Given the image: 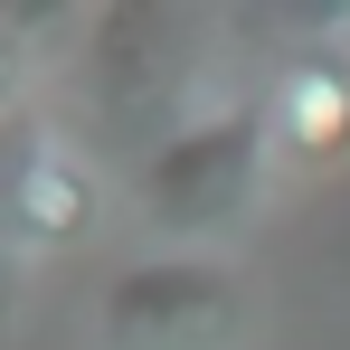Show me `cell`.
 I'll return each instance as SVG.
<instances>
[{"label": "cell", "instance_id": "cell-3", "mask_svg": "<svg viewBox=\"0 0 350 350\" xmlns=\"http://www.w3.org/2000/svg\"><path fill=\"white\" fill-rule=\"evenodd\" d=\"M265 123H275V161H293V171L350 161V48L341 38H312L275 66Z\"/></svg>", "mask_w": 350, "mask_h": 350}, {"label": "cell", "instance_id": "cell-2", "mask_svg": "<svg viewBox=\"0 0 350 350\" xmlns=\"http://www.w3.org/2000/svg\"><path fill=\"white\" fill-rule=\"evenodd\" d=\"M246 332H256L246 275L199 246L133 256L95 293V350H246Z\"/></svg>", "mask_w": 350, "mask_h": 350}, {"label": "cell", "instance_id": "cell-4", "mask_svg": "<svg viewBox=\"0 0 350 350\" xmlns=\"http://www.w3.org/2000/svg\"><path fill=\"white\" fill-rule=\"evenodd\" d=\"M105 228V171L57 142V133H38L19 161H10V237L29 246V256H66V246H85V237Z\"/></svg>", "mask_w": 350, "mask_h": 350}, {"label": "cell", "instance_id": "cell-1", "mask_svg": "<svg viewBox=\"0 0 350 350\" xmlns=\"http://www.w3.org/2000/svg\"><path fill=\"white\" fill-rule=\"evenodd\" d=\"M265 161H275V123H265V95L256 105H208V114L171 123L152 152H142V228L171 237V246H199L256 218L265 199Z\"/></svg>", "mask_w": 350, "mask_h": 350}]
</instances>
